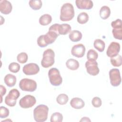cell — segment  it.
Wrapping results in <instances>:
<instances>
[{
	"label": "cell",
	"instance_id": "cell-1",
	"mask_svg": "<svg viewBox=\"0 0 122 122\" xmlns=\"http://www.w3.org/2000/svg\"><path fill=\"white\" fill-rule=\"evenodd\" d=\"M48 107L44 104L38 105L33 110V117L37 122H44L47 120Z\"/></svg>",
	"mask_w": 122,
	"mask_h": 122
},
{
	"label": "cell",
	"instance_id": "cell-25",
	"mask_svg": "<svg viewBox=\"0 0 122 122\" xmlns=\"http://www.w3.org/2000/svg\"><path fill=\"white\" fill-rule=\"evenodd\" d=\"M30 7L34 10H40L42 5V2L41 0H31L29 2Z\"/></svg>",
	"mask_w": 122,
	"mask_h": 122
},
{
	"label": "cell",
	"instance_id": "cell-27",
	"mask_svg": "<svg viewBox=\"0 0 122 122\" xmlns=\"http://www.w3.org/2000/svg\"><path fill=\"white\" fill-rule=\"evenodd\" d=\"M110 61L112 65L114 67H120L122 65V56L118 54L117 56L111 58Z\"/></svg>",
	"mask_w": 122,
	"mask_h": 122
},
{
	"label": "cell",
	"instance_id": "cell-37",
	"mask_svg": "<svg viewBox=\"0 0 122 122\" xmlns=\"http://www.w3.org/2000/svg\"><path fill=\"white\" fill-rule=\"evenodd\" d=\"M6 92V89L5 88V87L2 85H0V93L1 96V102H0L1 103L2 102V96L5 94Z\"/></svg>",
	"mask_w": 122,
	"mask_h": 122
},
{
	"label": "cell",
	"instance_id": "cell-35",
	"mask_svg": "<svg viewBox=\"0 0 122 122\" xmlns=\"http://www.w3.org/2000/svg\"><path fill=\"white\" fill-rule=\"evenodd\" d=\"M111 26L113 29H122V20H121L118 19L115 20H113L111 23Z\"/></svg>",
	"mask_w": 122,
	"mask_h": 122
},
{
	"label": "cell",
	"instance_id": "cell-18",
	"mask_svg": "<svg viewBox=\"0 0 122 122\" xmlns=\"http://www.w3.org/2000/svg\"><path fill=\"white\" fill-rule=\"evenodd\" d=\"M66 67L70 70L74 71L77 70L80 66L78 61L74 59H69L66 62Z\"/></svg>",
	"mask_w": 122,
	"mask_h": 122
},
{
	"label": "cell",
	"instance_id": "cell-12",
	"mask_svg": "<svg viewBox=\"0 0 122 122\" xmlns=\"http://www.w3.org/2000/svg\"><path fill=\"white\" fill-rule=\"evenodd\" d=\"M85 51L86 49L84 45L79 43L74 45L72 47L71 53L73 56L77 58H81L84 56Z\"/></svg>",
	"mask_w": 122,
	"mask_h": 122
},
{
	"label": "cell",
	"instance_id": "cell-6",
	"mask_svg": "<svg viewBox=\"0 0 122 122\" xmlns=\"http://www.w3.org/2000/svg\"><path fill=\"white\" fill-rule=\"evenodd\" d=\"M20 93L16 89H13L10 91L8 94L5 97V103L10 107H13L16 104L17 99L19 97Z\"/></svg>",
	"mask_w": 122,
	"mask_h": 122
},
{
	"label": "cell",
	"instance_id": "cell-17",
	"mask_svg": "<svg viewBox=\"0 0 122 122\" xmlns=\"http://www.w3.org/2000/svg\"><path fill=\"white\" fill-rule=\"evenodd\" d=\"M16 81L17 79L16 76L11 74H7L4 78L5 83L9 87L14 86L16 83Z\"/></svg>",
	"mask_w": 122,
	"mask_h": 122
},
{
	"label": "cell",
	"instance_id": "cell-7",
	"mask_svg": "<svg viewBox=\"0 0 122 122\" xmlns=\"http://www.w3.org/2000/svg\"><path fill=\"white\" fill-rule=\"evenodd\" d=\"M109 74L111 85L114 87L120 85L121 82V77L119 70L112 69L110 70Z\"/></svg>",
	"mask_w": 122,
	"mask_h": 122
},
{
	"label": "cell",
	"instance_id": "cell-8",
	"mask_svg": "<svg viewBox=\"0 0 122 122\" xmlns=\"http://www.w3.org/2000/svg\"><path fill=\"white\" fill-rule=\"evenodd\" d=\"M36 103L35 97L31 95H27L21 98L19 101V105L20 107L24 109L32 107Z\"/></svg>",
	"mask_w": 122,
	"mask_h": 122
},
{
	"label": "cell",
	"instance_id": "cell-24",
	"mask_svg": "<svg viewBox=\"0 0 122 122\" xmlns=\"http://www.w3.org/2000/svg\"><path fill=\"white\" fill-rule=\"evenodd\" d=\"M88 20L89 15L87 13L85 12H82L79 13L77 16V20L78 22L80 24H85L88 22Z\"/></svg>",
	"mask_w": 122,
	"mask_h": 122
},
{
	"label": "cell",
	"instance_id": "cell-15",
	"mask_svg": "<svg viewBox=\"0 0 122 122\" xmlns=\"http://www.w3.org/2000/svg\"><path fill=\"white\" fill-rule=\"evenodd\" d=\"M59 36L55 32L50 30H49L46 34L43 35L44 41L47 45L53 43Z\"/></svg>",
	"mask_w": 122,
	"mask_h": 122
},
{
	"label": "cell",
	"instance_id": "cell-9",
	"mask_svg": "<svg viewBox=\"0 0 122 122\" xmlns=\"http://www.w3.org/2000/svg\"><path fill=\"white\" fill-rule=\"evenodd\" d=\"M85 67L88 73L91 75L96 76L98 74L100 70L98 64L96 61L88 60L85 62Z\"/></svg>",
	"mask_w": 122,
	"mask_h": 122
},
{
	"label": "cell",
	"instance_id": "cell-32",
	"mask_svg": "<svg viewBox=\"0 0 122 122\" xmlns=\"http://www.w3.org/2000/svg\"><path fill=\"white\" fill-rule=\"evenodd\" d=\"M112 33L113 37L117 40H122V29H113Z\"/></svg>",
	"mask_w": 122,
	"mask_h": 122
},
{
	"label": "cell",
	"instance_id": "cell-20",
	"mask_svg": "<svg viewBox=\"0 0 122 122\" xmlns=\"http://www.w3.org/2000/svg\"><path fill=\"white\" fill-rule=\"evenodd\" d=\"M111 14V10L107 6H103L100 10V16L103 20L108 19Z\"/></svg>",
	"mask_w": 122,
	"mask_h": 122
},
{
	"label": "cell",
	"instance_id": "cell-11",
	"mask_svg": "<svg viewBox=\"0 0 122 122\" xmlns=\"http://www.w3.org/2000/svg\"><path fill=\"white\" fill-rule=\"evenodd\" d=\"M120 51V44L116 42L112 41L109 45L107 51V55L110 58L117 56Z\"/></svg>",
	"mask_w": 122,
	"mask_h": 122
},
{
	"label": "cell",
	"instance_id": "cell-22",
	"mask_svg": "<svg viewBox=\"0 0 122 122\" xmlns=\"http://www.w3.org/2000/svg\"><path fill=\"white\" fill-rule=\"evenodd\" d=\"M52 17L49 14H44L41 16L39 19V23L42 26H46L51 23Z\"/></svg>",
	"mask_w": 122,
	"mask_h": 122
},
{
	"label": "cell",
	"instance_id": "cell-31",
	"mask_svg": "<svg viewBox=\"0 0 122 122\" xmlns=\"http://www.w3.org/2000/svg\"><path fill=\"white\" fill-rule=\"evenodd\" d=\"M20 66L19 63L15 62H13L10 63L9 65V70L10 71L13 73H17L18 72L20 69Z\"/></svg>",
	"mask_w": 122,
	"mask_h": 122
},
{
	"label": "cell",
	"instance_id": "cell-23",
	"mask_svg": "<svg viewBox=\"0 0 122 122\" xmlns=\"http://www.w3.org/2000/svg\"><path fill=\"white\" fill-rule=\"evenodd\" d=\"M93 46L94 48L99 52H102L105 49V44L101 39H96L94 41Z\"/></svg>",
	"mask_w": 122,
	"mask_h": 122
},
{
	"label": "cell",
	"instance_id": "cell-34",
	"mask_svg": "<svg viewBox=\"0 0 122 122\" xmlns=\"http://www.w3.org/2000/svg\"><path fill=\"white\" fill-rule=\"evenodd\" d=\"M92 105L95 108L100 107L102 104V101L100 98L98 97H94L92 101Z\"/></svg>",
	"mask_w": 122,
	"mask_h": 122
},
{
	"label": "cell",
	"instance_id": "cell-30",
	"mask_svg": "<svg viewBox=\"0 0 122 122\" xmlns=\"http://www.w3.org/2000/svg\"><path fill=\"white\" fill-rule=\"evenodd\" d=\"M28 59V56L26 52H22L19 53L17 56V61L20 63H26Z\"/></svg>",
	"mask_w": 122,
	"mask_h": 122
},
{
	"label": "cell",
	"instance_id": "cell-33",
	"mask_svg": "<svg viewBox=\"0 0 122 122\" xmlns=\"http://www.w3.org/2000/svg\"><path fill=\"white\" fill-rule=\"evenodd\" d=\"M10 114L9 110L4 106L0 107V118H5L7 117Z\"/></svg>",
	"mask_w": 122,
	"mask_h": 122
},
{
	"label": "cell",
	"instance_id": "cell-4",
	"mask_svg": "<svg viewBox=\"0 0 122 122\" xmlns=\"http://www.w3.org/2000/svg\"><path fill=\"white\" fill-rule=\"evenodd\" d=\"M48 76L50 83L53 86H58L62 82V78L60 71L56 68L50 69L48 71Z\"/></svg>",
	"mask_w": 122,
	"mask_h": 122
},
{
	"label": "cell",
	"instance_id": "cell-5",
	"mask_svg": "<svg viewBox=\"0 0 122 122\" xmlns=\"http://www.w3.org/2000/svg\"><path fill=\"white\" fill-rule=\"evenodd\" d=\"M37 87L36 82L28 78L22 79L19 82V87L23 91L33 92L36 90Z\"/></svg>",
	"mask_w": 122,
	"mask_h": 122
},
{
	"label": "cell",
	"instance_id": "cell-21",
	"mask_svg": "<svg viewBox=\"0 0 122 122\" xmlns=\"http://www.w3.org/2000/svg\"><path fill=\"white\" fill-rule=\"evenodd\" d=\"M71 28L70 25L64 23L60 24L58 28V31L60 35H64L68 34L71 30Z\"/></svg>",
	"mask_w": 122,
	"mask_h": 122
},
{
	"label": "cell",
	"instance_id": "cell-2",
	"mask_svg": "<svg viewBox=\"0 0 122 122\" xmlns=\"http://www.w3.org/2000/svg\"><path fill=\"white\" fill-rule=\"evenodd\" d=\"M74 13L73 6L70 3H65L61 7L60 19L62 21L71 20L74 17Z\"/></svg>",
	"mask_w": 122,
	"mask_h": 122
},
{
	"label": "cell",
	"instance_id": "cell-26",
	"mask_svg": "<svg viewBox=\"0 0 122 122\" xmlns=\"http://www.w3.org/2000/svg\"><path fill=\"white\" fill-rule=\"evenodd\" d=\"M69 100L68 95L64 93L60 94L56 98V102L60 105L66 104Z\"/></svg>",
	"mask_w": 122,
	"mask_h": 122
},
{
	"label": "cell",
	"instance_id": "cell-3",
	"mask_svg": "<svg viewBox=\"0 0 122 122\" xmlns=\"http://www.w3.org/2000/svg\"><path fill=\"white\" fill-rule=\"evenodd\" d=\"M54 57V51L51 49H47L43 53L42 59L41 61V66L45 68L52 66L55 62Z\"/></svg>",
	"mask_w": 122,
	"mask_h": 122
},
{
	"label": "cell",
	"instance_id": "cell-38",
	"mask_svg": "<svg viewBox=\"0 0 122 122\" xmlns=\"http://www.w3.org/2000/svg\"><path fill=\"white\" fill-rule=\"evenodd\" d=\"M80 122H91V120L88 117H82L81 119L80 120Z\"/></svg>",
	"mask_w": 122,
	"mask_h": 122
},
{
	"label": "cell",
	"instance_id": "cell-19",
	"mask_svg": "<svg viewBox=\"0 0 122 122\" xmlns=\"http://www.w3.org/2000/svg\"><path fill=\"white\" fill-rule=\"evenodd\" d=\"M82 33L78 30H72L69 34V38L70 40L73 42H78L82 38Z\"/></svg>",
	"mask_w": 122,
	"mask_h": 122
},
{
	"label": "cell",
	"instance_id": "cell-36",
	"mask_svg": "<svg viewBox=\"0 0 122 122\" xmlns=\"http://www.w3.org/2000/svg\"><path fill=\"white\" fill-rule=\"evenodd\" d=\"M37 42V44L40 47L43 48V47H46L47 46L46 44V43H45V41H44L43 35H41L38 38Z\"/></svg>",
	"mask_w": 122,
	"mask_h": 122
},
{
	"label": "cell",
	"instance_id": "cell-28",
	"mask_svg": "<svg viewBox=\"0 0 122 122\" xmlns=\"http://www.w3.org/2000/svg\"><path fill=\"white\" fill-rule=\"evenodd\" d=\"M63 120V116L59 112H55L52 114L50 121L51 122H61Z\"/></svg>",
	"mask_w": 122,
	"mask_h": 122
},
{
	"label": "cell",
	"instance_id": "cell-14",
	"mask_svg": "<svg viewBox=\"0 0 122 122\" xmlns=\"http://www.w3.org/2000/svg\"><path fill=\"white\" fill-rule=\"evenodd\" d=\"M12 9V6L11 3L7 0H2L0 1V11L4 14H10Z\"/></svg>",
	"mask_w": 122,
	"mask_h": 122
},
{
	"label": "cell",
	"instance_id": "cell-10",
	"mask_svg": "<svg viewBox=\"0 0 122 122\" xmlns=\"http://www.w3.org/2000/svg\"><path fill=\"white\" fill-rule=\"evenodd\" d=\"M22 71L27 75H35L39 72L40 67L36 63H30L23 66Z\"/></svg>",
	"mask_w": 122,
	"mask_h": 122
},
{
	"label": "cell",
	"instance_id": "cell-16",
	"mask_svg": "<svg viewBox=\"0 0 122 122\" xmlns=\"http://www.w3.org/2000/svg\"><path fill=\"white\" fill-rule=\"evenodd\" d=\"M70 105L72 108L75 109H80L84 106L85 103L81 98L74 97L71 100Z\"/></svg>",
	"mask_w": 122,
	"mask_h": 122
},
{
	"label": "cell",
	"instance_id": "cell-13",
	"mask_svg": "<svg viewBox=\"0 0 122 122\" xmlns=\"http://www.w3.org/2000/svg\"><path fill=\"white\" fill-rule=\"evenodd\" d=\"M75 4L79 9L90 10L93 6L92 1L90 0H76Z\"/></svg>",
	"mask_w": 122,
	"mask_h": 122
},
{
	"label": "cell",
	"instance_id": "cell-29",
	"mask_svg": "<svg viewBox=\"0 0 122 122\" xmlns=\"http://www.w3.org/2000/svg\"><path fill=\"white\" fill-rule=\"evenodd\" d=\"M98 57V54L93 49L89 50L87 53V59L88 60L96 61Z\"/></svg>",
	"mask_w": 122,
	"mask_h": 122
}]
</instances>
